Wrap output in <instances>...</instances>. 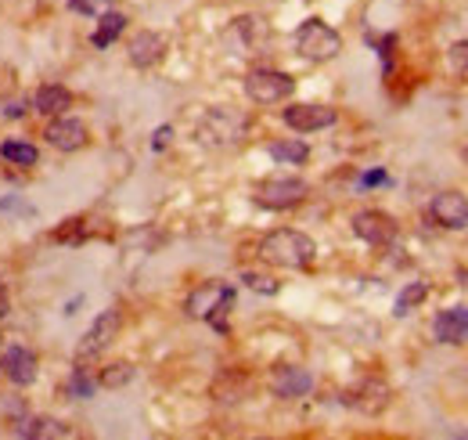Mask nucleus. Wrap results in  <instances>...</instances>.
Returning <instances> with one entry per match:
<instances>
[{
    "label": "nucleus",
    "mask_w": 468,
    "mask_h": 440,
    "mask_svg": "<svg viewBox=\"0 0 468 440\" xmlns=\"http://www.w3.org/2000/svg\"><path fill=\"white\" fill-rule=\"evenodd\" d=\"M260 256L274 267H284V271H306L317 260V242L295 227H278V231L264 235Z\"/></svg>",
    "instance_id": "f257e3e1"
},
{
    "label": "nucleus",
    "mask_w": 468,
    "mask_h": 440,
    "mask_svg": "<svg viewBox=\"0 0 468 440\" xmlns=\"http://www.w3.org/2000/svg\"><path fill=\"white\" fill-rule=\"evenodd\" d=\"M234 307V285H227V282H205V285H198L191 296H187L184 311L191 318H202V322H209L213 329L227 332V311Z\"/></svg>",
    "instance_id": "f03ea898"
},
{
    "label": "nucleus",
    "mask_w": 468,
    "mask_h": 440,
    "mask_svg": "<svg viewBox=\"0 0 468 440\" xmlns=\"http://www.w3.org/2000/svg\"><path fill=\"white\" fill-rule=\"evenodd\" d=\"M295 51L306 58V62H332L339 51H343V36L321 22V18H306L299 29H295Z\"/></svg>",
    "instance_id": "7ed1b4c3"
},
{
    "label": "nucleus",
    "mask_w": 468,
    "mask_h": 440,
    "mask_svg": "<svg viewBox=\"0 0 468 440\" xmlns=\"http://www.w3.org/2000/svg\"><path fill=\"white\" fill-rule=\"evenodd\" d=\"M249 130V119L234 109H213L205 112V119L198 123V141L209 145V148H231L245 137Z\"/></svg>",
    "instance_id": "20e7f679"
},
{
    "label": "nucleus",
    "mask_w": 468,
    "mask_h": 440,
    "mask_svg": "<svg viewBox=\"0 0 468 440\" xmlns=\"http://www.w3.org/2000/svg\"><path fill=\"white\" fill-rule=\"evenodd\" d=\"M306 195H310V185H306L303 177H284V174L260 181L256 192H253V199H256L264 210H292V206H299Z\"/></svg>",
    "instance_id": "39448f33"
},
{
    "label": "nucleus",
    "mask_w": 468,
    "mask_h": 440,
    "mask_svg": "<svg viewBox=\"0 0 468 440\" xmlns=\"http://www.w3.org/2000/svg\"><path fill=\"white\" fill-rule=\"evenodd\" d=\"M292 91H295V80L281 69H253L245 76V95L256 105H278L284 98H292Z\"/></svg>",
    "instance_id": "423d86ee"
},
{
    "label": "nucleus",
    "mask_w": 468,
    "mask_h": 440,
    "mask_svg": "<svg viewBox=\"0 0 468 440\" xmlns=\"http://www.w3.org/2000/svg\"><path fill=\"white\" fill-rule=\"evenodd\" d=\"M389 397H393V390L378 375H364L357 386L343 390V405L353 408V412H361V415H382L389 408Z\"/></svg>",
    "instance_id": "0eeeda50"
},
{
    "label": "nucleus",
    "mask_w": 468,
    "mask_h": 440,
    "mask_svg": "<svg viewBox=\"0 0 468 440\" xmlns=\"http://www.w3.org/2000/svg\"><path fill=\"white\" fill-rule=\"evenodd\" d=\"M119 329H123V315H119V307L101 311V315L94 318L91 329L84 332V339L76 343V357H80V361L97 357L101 350H108V346H112V339L119 335Z\"/></svg>",
    "instance_id": "6e6552de"
},
{
    "label": "nucleus",
    "mask_w": 468,
    "mask_h": 440,
    "mask_svg": "<svg viewBox=\"0 0 468 440\" xmlns=\"http://www.w3.org/2000/svg\"><path fill=\"white\" fill-rule=\"evenodd\" d=\"M47 145L51 148H58V152H80V148H87L91 145V130H87V123L84 119H76V115H55L51 123H47Z\"/></svg>",
    "instance_id": "1a4fd4ad"
},
{
    "label": "nucleus",
    "mask_w": 468,
    "mask_h": 440,
    "mask_svg": "<svg viewBox=\"0 0 468 440\" xmlns=\"http://www.w3.org/2000/svg\"><path fill=\"white\" fill-rule=\"evenodd\" d=\"M429 217L436 227H443V231H465L468 227V195L462 192H440V195H433V203H429Z\"/></svg>",
    "instance_id": "9d476101"
},
{
    "label": "nucleus",
    "mask_w": 468,
    "mask_h": 440,
    "mask_svg": "<svg viewBox=\"0 0 468 440\" xmlns=\"http://www.w3.org/2000/svg\"><path fill=\"white\" fill-rule=\"evenodd\" d=\"M281 119L295 134H317V130L335 126L339 112L332 109V105H288V109L281 112Z\"/></svg>",
    "instance_id": "9b49d317"
},
{
    "label": "nucleus",
    "mask_w": 468,
    "mask_h": 440,
    "mask_svg": "<svg viewBox=\"0 0 468 440\" xmlns=\"http://www.w3.org/2000/svg\"><path fill=\"white\" fill-rule=\"evenodd\" d=\"M0 372L15 386H33L36 383V354L22 343H11L7 350H0Z\"/></svg>",
    "instance_id": "f8f14e48"
},
{
    "label": "nucleus",
    "mask_w": 468,
    "mask_h": 440,
    "mask_svg": "<svg viewBox=\"0 0 468 440\" xmlns=\"http://www.w3.org/2000/svg\"><path fill=\"white\" fill-rule=\"evenodd\" d=\"M396 220L389 217V214H382V210H361V214H353V235L361 238V242H368V245H389V242H396Z\"/></svg>",
    "instance_id": "ddd939ff"
},
{
    "label": "nucleus",
    "mask_w": 468,
    "mask_h": 440,
    "mask_svg": "<svg viewBox=\"0 0 468 440\" xmlns=\"http://www.w3.org/2000/svg\"><path fill=\"white\" fill-rule=\"evenodd\" d=\"M433 335H436V343H443V346H462L468 343V307H443L440 315H436V322H433Z\"/></svg>",
    "instance_id": "4468645a"
},
{
    "label": "nucleus",
    "mask_w": 468,
    "mask_h": 440,
    "mask_svg": "<svg viewBox=\"0 0 468 440\" xmlns=\"http://www.w3.org/2000/svg\"><path fill=\"white\" fill-rule=\"evenodd\" d=\"M271 390L278 394L281 401H295V397H306L314 390V375L299 365H281L271 375Z\"/></svg>",
    "instance_id": "2eb2a0df"
},
{
    "label": "nucleus",
    "mask_w": 468,
    "mask_h": 440,
    "mask_svg": "<svg viewBox=\"0 0 468 440\" xmlns=\"http://www.w3.org/2000/svg\"><path fill=\"white\" fill-rule=\"evenodd\" d=\"M166 47H170V44H166L163 33L144 29V33H137V36L130 40V65H134V69H152V65L163 62Z\"/></svg>",
    "instance_id": "dca6fc26"
},
{
    "label": "nucleus",
    "mask_w": 468,
    "mask_h": 440,
    "mask_svg": "<svg viewBox=\"0 0 468 440\" xmlns=\"http://www.w3.org/2000/svg\"><path fill=\"white\" fill-rule=\"evenodd\" d=\"M69 109H73V91L62 87V84H47V87H40L36 98H33V112H40V115H47V119L65 115Z\"/></svg>",
    "instance_id": "f3484780"
},
{
    "label": "nucleus",
    "mask_w": 468,
    "mask_h": 440,
    "mask_svg": "<svg viewBox=\"0 0 468 440\" xmlns=\"http://www.w3.org/2000/svg\"><path fill=\"white\" fill-rule=\"evenodd\" d=\"M126 15L123 11H105L101 15V22H97V29L91 33V44L97 47V51H105V47H112L119 36H123V29H126Z\"/></svg>",
    "instance_id": "a211bd4d"
},
{
    "label": "nucleus",
    "mask_w": 468,
    "mask_h": 440,
    "mask_svg": "<svg viewBox=\"0 0 468 440\" xmlns=\"http://www.w3.org/2000/svg\"><path fill=\"white\" fill-rule=\"evenodd\" d=\"M425 300H429V282H411V285L400 289V296H396V304H393V315H396V318H407V315L418 311Z\"/></svg>",
    "instance_id": "6ab92c4d"
},
{
    "label": "nucleus",
    "mask_w": 468,
    "mask_h": 440,
    "mask_svg": "<svg viewBox=\"0 0 468 440\" xmlns=\"http://www.w3.org/2000/svg\"><path fill=\"white\" fill-rule=\"evenodd\" d=\"M15 434L25 440H40V437H73V430H62V423L55 419H25L15 426Z\"/></svg>",
    "instance_id": "aec40b11"
},
{
    "label": "nucleus",
    "mask_w": 468,
    "mask_h": 440,
    "mask_svg": "<svg viewBox=\"0 0 468 440\" xmlns=\"http://www.w3.org/2000/svg\"><path fill=\"white\" fill-rule=\"evenodd\" d=\"M0 159H4V163H15V166H36L40 152H36V145H29V141H4V145H0Z\"/></svg>",
    "instance_id": "412c9836"
},
{
    "label": "nucleus",
    "mask_w": 468,
    "mask_h": 440,
    "mask_svg": "<svg viewBox=\"0 0 468 440\" xmlns=\"http://www.w3.org/2000/svg\"><path fill=\"white\" fill-rule=\"evenodd\" d=\"M134 375H137V368H134L130 361H115V365H108V368H101V372H97V386H105V390H119V386L134 383Z\"/></svg>",
    "instance_id": "4be33fe9"
},
{
    "label": "nucleus",
    "mask_w": 468,
    "mask_h": 440,
    "mask_svg": "<svg viewBox=\"0 0 468 440\" xmlns=\"http://www.w3.org/2000/svg\"><path fill=\"white\" fill-rule=\"evenodd\" d=\"M267 152H271L274 163H288V166H303L310 159V148L303 141H274Z\"/></svg>",
    "instance_id": "5701e85b"
},
{
    "label": "nucleus",
    "mask_w": 468,
    "mask_h": 440,
    "mask_svg": "<svg viewBox=\"0 0 468 440\" xmlns=\"http://www.w3.org/2000/svg\"><path fill=\"white\" fill-rule=\"evenodd\" d=\"M94 390H97V375H94L91 368L76 365L73 368V379H69V394L80 397V401H87V397H94Z\"/></svg>",
    "instance_id": "b1692460"
},
{
    "label": "nucleus",
    "mask_w": 468,
    "mask_h": 440,
    "mask_svg": "<svg viewBox=\"0 0 468 440\" xmlns=\"http://www.w3.org/2000/svg\"><path fill=\"white\" fill-rule=\"evenodd\" d=\"M242 282H245L253 293H264V296H278V289H281L271 275H260V271H245Z\"/></svg>",
    "instance_id": "393cba45"
},
{
    "label": "nucleus",
    "mask_w": 468,
    "mask_h": 440,
    "mask_svg": "<svg viewBox=\"0 0 468 440\" xmlns=\"http://www.w3.org/2000/svg\"><path fill=\"white\" fill-rule=\"evenodd\" d=\"M447 65L458 73V76H468V40H458L447 47Z\"/></svg>",
    "instance_id": "a878e982"
},
{
    "label": "nucleus",
    "mask_w": 468,
    "mask_h": 440,
    "mask_svg": "<svg viewBox=\"0 0 468 440\" xmlns=\"http://www.w3.org/2000/svg\"><path fill=\"white\" fill-rule=\"evenodd\" d=\"M368 44L378 47V55H382V62H385V69H389V58H393V44H396V36H393V33H385V36L368 33Z\"/></svg>",
    "instance_id": "bb28decb"
},
{
    "label": "nucleus",
    "mask_w": 468,
    "mask_h": 440,
    "mask_svg": "<svg viewBox=\"0 0 468 440\" xmlns=\"http://www.w3.org/2000/svg\"><path fill=\"white\" fill-rule=\"evenodd\" d=\"M170 141H174V126H159V130L152 134V148H155V152H163Z\"/></svg>",
    "instance_id": "cd10ccee"
},
{
    "label": "nucleus",
    "mask_w": 468,
    "mask_h": 440,
    "mask_svg": "<svg viewBox=\"0 0 468 440\" xmlns=\"http://www.w3.org/2000/svg\"><path fill=\"white\" fill-rule=\"evenodd\" d=\"M374 185H389V174L385 170H372L361 177V188H374Z\"/></svg>",
    "instance_id": "c85d7f7f"
},
{
    "label": "nucleus",
    "mask_w": 468,
    "mask_h": 440,
    "mask_svg": "<svg viewBox=\"0 0 468 440\" xmlns=\"http://www.w3.org/2000/svg\"><path fill=\"white\" fill-rule=\"evenodd\" d=\"M4 115H7V119H22V115H25V102H11V105L4 109Z\"/></svg>",
    "instance_id": "c756f323"
},
{
    "label": "nucleus",
    "mask_w": 468,
    "mask_h": 440,
    "mask_svg": "<svg viewBox=\"0 0 468 440\" xmlns=\"http://www.w3.org/2000/svg\"><path fill=\"white\" fill-rule=\"evenodd\" d=\"M11 315V296H7V285H0V318Z\"/></svg>",
    "instance_id": "7c9ffc66"
},
{
    "label": "nucleus",
    "mask_w": 468,
    "mask_h": 440,
    "mask_svg": "<svg viewBox=\"0 0 468 440\" xmlns=\"http://www.w3.org/2000/svg\"><path fill=\"white\" fill-rule=\"evenodd\" d=\"M69 7H73V11H80V15H94L91 0H69Z\"/></svg>",
    "instance_id": "2f4dec72"
},
{
    "label": "nucleus",
    "mask_w": 468,
    "mask_h": 440,
    "mask_svg": "<svg viewBox=\"0 0 468 440\" xmlns=\"http://www.w3.org/2000/svg\"><path fill=\"white\" fill-rule=\"evenodd\" d=\"M465 159H468V145H465Z\"/></svg>",
    "instance_id": "473e14b6"
}]
</instances>
